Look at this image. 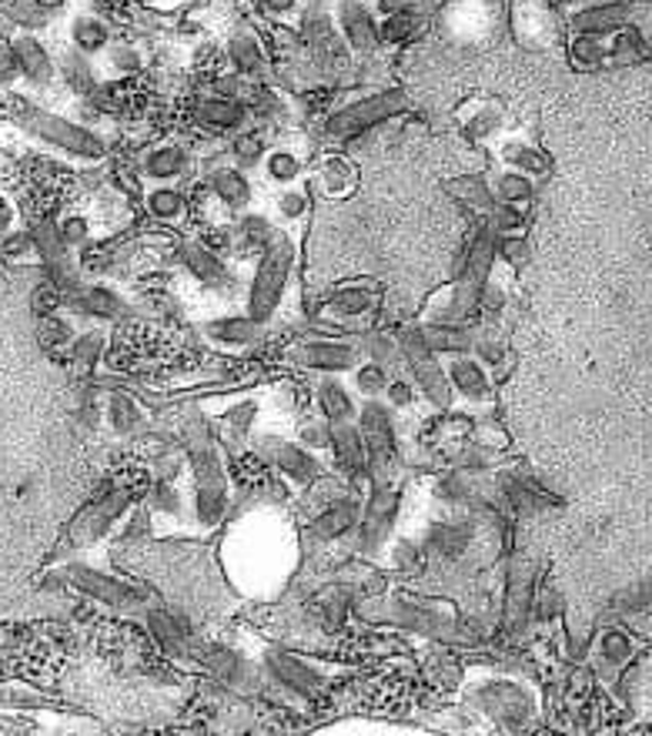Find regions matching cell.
Wrapping results in <instances>:
<instances>
[{
	"mask_svg": "<svg viewBox=\"0 0 652 736\" xmlns=\"http://www.w3.org/2000/svg\"><path fill=\"white\" fill-rule=\"evenodd\" d=\"M0 255H4L8 262H27V259H34V255H37L34 238H31L27 231H11V234H4V238H0Z\"/></svg>",
	"mask_w": 652,
	"mask_h": 736,
	"instance_id": "49",
	"label": "cell"
},
{
	"mask_svg": "<svg viewBox=\"0 0 652 736\" xmlns=\"http://www.w3.org/2000/svg\"><path fill=\"white\" fill-rule=\"evenodd\" d=\"M11 47L18 57V74L27 80L31 88H51L57 77V61L47 51V44L34 34V31H14L11 34Z\"/></svg>",
	"mask_w": 652,
	"mask_h": 736,
	"instance_id": "7",
	"label": "cell"
},
{
	"mask_svg": "<svg viewBox=\"0 0 652 736\" xmlns=\"http://www.w3.org/2000/svg\"><path fill=\"white\" fill-rule=\"evenodd\" d=\"M358 429H362V439H365V462H368V472L378 479V472L391 462V452H395L388 408H385L382 402H365V405H362V416H358Z\"/></svg>",
	"mask_w": 652,
	"mask_h": 736,
	"instance_id": "8",
	"label": "cell"
},
{
	"mask_svg": "<svg viewBox=\"0 0 652 736\" xmlns=\"http://www.w3.org/2000/svg\"><path fill=\"white\" fill-rule=\"evenodd\" d=\"M195 121L201 131H211V134H237L252 124V111L244 101L237 98H228V95H211V98H201L198 108H195Z\"/></svg>",
	"mask_w": 652,
	"mask_h": 736,
	"instance_id": "9",
	"label": "cell"
},
{
	"mask_svg": "<svg viewBox=\"0 0 652 736\" xmlns=\"http://www.w3.org/2000/svg\"><path fill=\"white\" fill-rule=\"evenodd\" d=\"M629 14V4H622V0H616V4H599V8H589V11H579L573 18V28L579 34H603V31H612L626 21Z\"/></svg>",
	"mask_w": 652,
	"mask_h": 736,
	"instance_id": "33",
	"label": "cell"
},
{
	"mask_svg": "<svg viewBox=\"0 0 652 736\" xmlns=\"http://www.w3.org/2000/svg\"><path fill=\"white\" fill-rule=\"evenodd\" d=\"M493 191H496V201L522 208V205L532 198V182H529L522 172H506V175H499V178H496Z\"/></svg>",
	"mask_w": 652,
	"mask_h": 736,
	"instance_id": "42",
	"label": "cell"
},
{
	"mask_svg": "<svg viewBox=\"0 0 652 736\" xmlns=\"http://www.w3.org/2000/svg\"><path fill=\"white\" fill-rule=\"evenodd\" d=\"M67 4V0H34V8H41L44 14H54V11H60Z\"/></svg>",
	"mask_w": 652,
	"mask_h": 736,
	"instance_id": "58",
	"label": "cell"
},
{
	"mask_svg": "<svg viewBox=\"0 0 652 736\" xmlns=\"http://www.w3.org/2000/svg\"><path fill=\"white\" fill-rule=\"evenodd\" d=\"M268 154V141L258 128H244L231 138V157L237 161L241 168H255L262 165Z\"/></svg>",
	"mask_w": 652,
	"mask_h": 736,
	"instance_id": "36",
	"label": "cell"
},
{
	"mask_svg": "<svg viewBox=\"0 0 652 736\" xmlns=\"http://www.w3.org/2000/svg\"><path fill=\"white\" fill-rule=\"evenodd\" d=\"M385 402L391 405V408H412L416 405V385L405 378V375H395V378H388V385H385Z\"/></svg>",
	"mask_w": 652,
	"mask_h": 736,
	"instance_id": "51",
	"label": "cell"
},
{
	"mask_svg": "<svg viewBox=\"0 0 652 736\" xmlns=\"http://www.w3.org/2000/svg\"><path fill=\"white\" fill-rule=\"evenodd\" d=\"M224 54H228L231 70L241 74V77H258L265 70V64H268V51H265L262 37L252 31V24H237L228 34Z\"/></svg>",
	"mask_w": 652,
	"mask_h": 736,
	"instance_id": "12",
	"label": "cell"
},
{
	"mask_svg": "<svg viewBox=\"0 0 652 736\" xmlns=\"http://www.w3.org/2000/svg\"><path fill=\"white\" fill-rule=\"evenodd\" d=\"M314 188L324 198H345L355 188V168H352V161L342 157V154L321 157V165L314 168Z\"/></svg>",
	"mask_w": 652,
	"mask_h": 736,
	"instance_id": "25",
	"label": "cell"
},
{
	"mask_svg": "<svg viewBox=\"0 0 652 736\" xmlns=\"http://www.w3.org/2000/svg\"><path fill=\"white\" fill-rule=\"evenodd\" d=\"M445 375L455 395H462L465 402H485L488 398V372L478 359L472 355H449L445 362Z\"/></svg>",
	"mask_w": 652,
	"mask_h": 736,
	"instance_id": "17",
	"label": "cell"
},
{
	"mask_svg": "<svg viewBox=\"0 0 652 736\" xmlns=\"http://www.w3.org/2000/svg\"><path fill=\"white\" fill-rule=\"evenodd\" d=\"M57 231H60V241L67 244L70 252L95 244V221L88 215H64V218H57Z\"/></svg>",
	"mask_w": 652,
	"mask_h": 736,
	"instance_id": "40",
	"label": "cell"
},
{
	"mask_svg": "<svg viewBox=\"0 0 652 736\" xmlns=\"http://www.w3.org/2000/svg\"><path fill=\"white\" fill-rule=\"evenodd\" d=\"M265 663H268V673H272L281 686H288V690H295V693H301V696H308V693H314V690L321 686V673H318L314 667H308L305 660L291 657V652L268 649V652H265Z\"/></svg>",
	"mask_w": 652,
	"mask_h": 736,
	"instance_id": "15",
	"label": "cell"
},
{
	"mask_svg": "<svg viewBox=\"0 0 652 736\" xmlns=\"http://www.w3.org/2000/svg\"><path fill=\"white\" fill-rule=\"evenodd\" d=\"M295 259H298V249L285 231H275V238L258 255V265H255V275L248 285V298H244V315L258 321L262 329L278 315V308L285 301L291 272H295Z\"/></svg>",
	"mask_w": 652,
	"mask_h": 736,
	"instance_id": "1",
	"label": "cell"
},
{
	"mask_svg": "<svg viewBox=\"0 0 652 736\" xmlns=\"http://www.w3.org/2000/svg\"><path fill=\"white\" fill-rule=\"evenodd\" d=\"M154 499H157V509H168V513H178V509H181L178 493H175V485H172V482H157Z\"/></svg>",
	"mask_w": 652,
	"mask_h": 736,
	"instance_id": "56",
	"label": "cell"
},
{
	"mask_svg": "<svg viewBox=\"0 0 652 736\" xmlns=\"http://www.w3.org/2000/svg\"><path fill=\"white\" fill-rule=\"evenodd\" d=\"M128 503H131V496L124 493V488H118V493L108 496L101 506L88 509L85 516H77V523H74V542H95V539H101L108 532V526L128 509Z\"/></svg>",
	"mask_w": 652,
	"mask_h": 736,
	"instance_id": "21",
	"label": "cell"
},
{
	"mask_svg": "<svg viewBox=\"0 0 652 736\" xmlns=\"http://www.w3.org/2000/svg\"><path fill=\"white\" fill-rule=\"evenodd\" d=\"M298 4H301V0H262V11H265L272 21H281V18H288V14H295Z\"/></svg>",
	"mask_w": 652,
	"mask_h": 736,
	"instance_id": "57",
	"label": "cell"
},
{
	"mask_svg": "<svg viewBox=\"0 0 652 736\" xmlns=\"http://www.w3.org/2000/svg\"><path fill=\"white\" fill-rule=\"evenodd\" d=\"M205 663L221 677V680H237L241 677V660L234 657L231 649H224V646H211L208 652H205Z\"/></svg>",
	"mask_w": 652,
	"mask_h": 736,
	"instance_id": "50",
	"label": "cell"
},
{
	"mask_svg": "<svg viewBox=\"0 0 652 736\" xmlns=\"http://www.w3.org/2000/svg\"><path fill=\"white\" fill-rule=\"evenodd\" d=\"M70 576H74V583H77L80 590H85V593H91V596H98V600H104V603H111V606H131V603H137V593H134V590H128V586L118 583V580L101 576V572H95V569L70 565Z\"/></svg>",
	"mask_w": 652,
	"mask_h": 736,
	"instance_id": "26",
	"label": "cell"
},
{
	"mask_svg": "<svg viewBox=\"0 0 652 736\" xmlns=\"http://www.w3.org/2000/svg\"><path fill=\"white\" fill-rule=\"evenodd\" d=\"M496 128H499V114H496V111H488V108H482V111L475 114V121H468V131H472L475 138H493Z\"/></svg>",
	"mask_w": 652,
	"mask_h": 736,
	"instance_id": "54",
	"label": "cell"
},
{
	"mask_svg": "<svg viewBox=\"0 0 652 736\" xmlns=\"http://www.w3.org/2000/svg\"><path fill=\"white\" fill-rule=\"evenodd\" d=\"M258 329H262V325L252 321L248 315H221V318L205 321L208 342L224 345V349H248V345H255L258 342Z\"/></svg>",
	"mask_w": 652,
	"mask_h": 736,
	"instance_id": "20",
	"label": "cell"
},
{
	"mask_svg": "<svg viewBox=\"0 0 652 736\" xmlns=\"http://www.w3.org/2000/svg\"><path fill=\"white\" fill-rule=\"evenodd\" d=\"M429 539H432V546L442 556L458 559L468 549V542H472V526L468 523H435L432 532H429Z\"/></svg>",
	"mask_w": 652,
	"mask_h": 736,
	"instance_id": "37",
	"label": "cell"
},
{
	"mask_svg": "<svg viewBox=\"0 0 652 736\" xmlns=\"http://www.w3.org/2000/svg\"><path fill=\"white\" fill-rule=\"evenodd\" d=\"M311 211V198H308V188H298V185H288L275 195V215L281 221H301L305 215Z\"/></svg>",
	"mask_w": 652,
	"mask_h": 736,
	"instance_id": "43",
	"label": "cell"
},
{
	"mask_svg": "<svg viewBox=\"0 0 652 736\" xmlns=\"http://www.w3.org/2000/svg\"><path fill=\"white\" fill-rule=\"evenodd\" d=\"M14 77H18V57H14L11 37L0 34V85H11Z\"/></svg>",
	"mask_w": 652,
	"mask_h": 736,
	"instance_id": "53",
	"label": "cell"
},
{
	"mask_svg": "<svg viewBox=\"0 0 652 736\" xmlns=\"http://www.w3.org/2000/svg\"><path fill=\"white\" fill-rule=\"evenodd\" d=\"M398 345H401V359L409 365V372L416 375V385L426 392V398L439 408H445L452 402V385H449V375H445V365L439 362V355L419 339L416 329H405L398 336Z\"/></svg>",
	"mask_w": 652,
	"mask_h": 736,
	"instance_id": "4",
	"label": "cell"
},
{
	"mask_svg": "<svg viewBox=\"0 0 652 736\" xmlns=\"http://www.w3.org/2000/svg\"><path fill=\"white\" fill-rule=\"evenodd\" d=\"M352 378H355V388H358L365 398H378V395L385 392V385H388L391 375H388V369H382L378 362L368 359V362H358V365H355V375H352Z\"/></svg>",
	"mask_w": 652,
	"mask_h": 736,
	"instance_id": "45",
	"label": "cell"
},
{
	"mask_svg": "<svg viewBox=\"0 0 652 736\" xmlns=\"http://www.w3.org/2000/svg\"><path fill=\"white\" fill-rule=\"evenodd\" d=\"M108 426L121 436H128L141 426V408L134 405V398H128L121 392H114L108 398Z\"/></svg>",
	"mask_w": 652,
	"mask_h": 736,
	"instance_id": "41",
	"label": "cell"
},
{
	"mask_svg": "<svg viewBox=\"0 0 652 736\" xmlns=\"http://www.w3.org/2000/svg\"><path fill=\"white\" fill-rule=\"evenodd\" d=\"M416 332L435 355H468L472 345H475V329H472V325L422 321V325H416Z\"/></svg>",
	"mask_w": 652,
	"mask_h": 736,
	"instance_id": "14",
	"label": "cell"
},
{
	"mask_svg": "<svg viewBox=\"0 0 652 736\" xmlns=\"http://www.w3.org/2000/svg\"><path fill=\"white\" fill-rule=\"evenodd\" d=\"M144 211L161 224H181L188 215V195L178 185H151L144 191Z\"/></svg>",
	"mask_w": 652,
	"mask_h": 736,
	"instance_id": "22",
	"label": "cell"
},
{
	"mask_svg": "<svg viewBox=\"0 0 652 736\" xmlns=\"http://www.w3.org/2000/svg\"><path fill=\"white\" fill-rule=\"evenodd\" d=\"M335 24H339V34H342V41L352 54H358V57L378 54V47H382L378 21L368 11V4H362V0H342V4L335 8Z\"/></svg>",
	"mask_w": 652,
	"mask_h": 736,
	"instance_id": "6",
	"label": "cell"
},
{
	"mask_svg": "<svg viewBox=\"0 0 652 736\" xmlns=\"http://www.w3.org/2000/svg\"><path fill=\"white\" fill-rule=\"evenodd\" d=\"M409 111V95L398 91V88H388V91H375V95H365L358 101H349L342 108H335L329 118L321 124V134L329 141H352V138H362L368 131H375L378 124L398 118Z\"/></svg>",
	"mask_w": 652,
	"mask_h": 736,
	"instance_id": "3",
	"label": "cell"
},
{
	"mask_svg": "<svg viewBox=\"0 0 652 736\" xmlns=\"http://www.w3.org/2000/svg\"><path fill=\"white\" fill-rule=\"evenodd\" d=\"M324 4H329V0H324ZM335 4H342V0H335Z\"/></svg>",
	"mask_w": 652,
	"mask_h": 736,
	"instance_id": "59",
	"label": "cell"
},
{
	"mask_svg": "<svg viewBox=\"0 0 652 736\" xmlns=\"http://www.w3.org/2000/svg\"><path fill=\"white\" fill-rule=\"evenodd\" d=\"M449 195H452V198H455L462 208L475 211L478 218H488V215H493V208L499 205V201H496L493 185H488L485 178H478V175H462V178H452V182H449Z\"/></svg>",
	"mask_w": 652,
	"mask_h": 736,
	"instance_id": "27",
	"label": "cell"
},
{
	"mask_svg": "<svg viewBox=\"0 0 652 736\" xmlns=\"http://www.w3.org/2000/svg\"><path fill=\"white\" fill-rule=\"evenodd\" d=\"M422 28V18L419 11H395V14H385L378 21V41L382 47H398V44H409Z\"/></svg>",
	"mask_w": 652,
	"mask_h": 736,
	"instance_id": "34",
	"label": "cell"
},
{
	"mask_svg": "<svg viewBox=\"0 0 652 736\" xmlns=\"http://www.w3.org/2000/svg\"><path fill=\"white\" fill-rule=\"evenodd\" d=\"M329 449H332L339 469H345V472H352V475L368 469V462H365V439H362V429H355L352 422H335V426H332Z\"/></svg>",
	"mask_w": 652,
	"mask_h": 736,
	"instance_id": "23",
	"label": "cell"
},
{
	"mask_svg": "<svg viewBox=\"0 0 652 736\" xmlns=\"http://www.w3.org/2000/svg\"><path fill=\"white\" fill-rule=\"evenodd\" d=\"M11 118L24 134H34V138L47 141L51 147H60L64 154H74L80 161H101L108 154L104 138H98L91 128L77 124L70 118H60V114H51L37 105L11 101Z\"/></svg>",
	"mask_w": 652,
	"mask_h": 736,
	"instance_id": "2",
	"label": "cell"
},
{
	"mask_svg": "<svg viewBox=\"0 0 652 736\" xmlns=\"http://www.w3.org/2000/svg\"><path fill=\"white\" fill-rule=\"evenodd\" d=\"M77 301H80V308H85L91 318H101V321H118V318H124V315L131 311L128 298H124L121 292L108 288V285H91V288H85Z\"/></svg>",
	"mask_w": 652,
	"mask_h": 736,
	"instance_id": "31",
	"label": "cell"
},
{
	"mask_svg": "<svg viewBox=\"0 0 652 736\" xmlns=\"http://www.w3.org/2000/svg\"><path fill=\"white\" fill-rule=\"evenodd\" d=\"M224 509H228V493L224 485H198L195 493V519L211 529L224 519Z\"/></svg>",
	"mask_w": 652,
	"mask_h": 736,
	"instance_id": "38",
	"label": "cell"
},
{
	"mask_svg": "<svg viewBox=\"0 0 652 736\" xmlns=\"http://www.w3.org/2000/svg\"><path fill=\"white\" fill-rule=\"evenodd\" d=\"M502 157H506V165H512V172H535V175H542L545 172V154H539L535 147H526V144H509L506 151H502Z\"/></svg>",
	"mask_w": 652,
	"mask_h": 736,
	"instance_id": "46",
	"label": "cell"
},
{
	"mask_svg": "<svg viewBox=\"0 0 652 736\" xmlns=\"http://www.w3.org/2000/svg\"><path fill=\"white\" fill-rule=\"evenodd\" d=\"M372 362H378L382 369H395V365H401L405 359H401V345H398V339H391V336H382V332H372L368 339H365V349H362Z\"/></svg>",
	"mask_w": 652,
	"mask_h": 736,
	"instance_id": "44",
	"label": "cell"
},
{
	"mask_svg": "<svg viewBox=\"0 0 652 736\" xmlns=\"http://www.w3.org/2000/svg\"><path fill=\"white\" fill-rule=\"evenodd\" d=\"M314 398H318V408H321L324 422H332V426L335 422H352V416H355V398H352V392L339 378L318 382Z\"/></svg>",
	"mask_w": 652,
	"mask_h": 736,
	"instance_id": "29",
	"label": "cell"
},
{
	"mask_svg": "<svg viewBox=\"0 0 652 736\" xmlns=\"http://www.w3.org/2000/svg\"><path fill=\"white\" fill-rule=\"evenodd\" d=\"M295 359L301 362V369L339 375V372H355V365L362 362V345L349 339H308L295 349Z\"/></svg>",
	"mask_w": 652,
	"mask_h": 736,
	"instance_id": "5",
	"label": "cell"
},
{
	"mask_svg": "<svg viewBox=\"0 0 652 736\" xmlns=\"http://www.w3.org/2000/svg\"><path fill=\"white\" fill-rule=\"evenodd\" d=\"M275 221L268 218V215H258V211H248V215H241L237 218V228H234V238L244 244V249H252V252H262L265 244L275 238Z\"/></svg>",
	"mask_w": 652,
	"mask_h": 736,
	"instance_id": "35",
	"label": "cell"
},
{
	"mask_svg": "<svg viewBox=\"0 0 652 736\" xmlns=\"http://www.w3.org/2000/svg\"><path fill=\"white\" fill-rule=\"evenodd\" d=\"M147 629L157 639V646L168 652V657H185V652H188V623L178 613L151 609L147 613Z\"/></svg>",
	"mask_w": 652,
	"mask_h": 736,
	"instance_id": "24",
	"label": "cell"
},
{
	"mask_svg": "<svg viewBox=\"0 0 652 736\" xmlns=\"http://www.w3.org/2000/svg\"><path fill=\"white\" fill-rule=\"evenodd\" d=\"M70 352L74 359L85 365V369H95V362L104 355V332H85L70 342Z\"/></svg>",
	"mask_w": 652,
	"mask_h": 736,
	"instance_id": "48",
	"label": "cell"
},
{
	"mask_svg": "<svg viewBox=\"0 0 652 736\" xmlns=\"http://www.w3.org/2000/svg\"><path fill=\"white\" fill-rule=\"evenodd\" d=\"M391 562H395L398 569H405V572H416V569H419V562H422V552H419L412 542H398V549H395Z\"/></svg>",
	"mask_w": 652,
	"mask_h": 736,
	"instance_id": "55",
	"label": "cell"
},
{
	"mask_svg": "<svg viewBox=\"0 0 652 736\" xmlns=\"http://www.w3.org/2000/svg\"><path fill=\"white\" fill-rule=\"evenodd\" d=\"M375 305H378L375 288L365 285V282H352V285H342L329 295L324 311H329L332 318H339V325H342V321H358V318L372 315Z\"/></svg>",
	"mask_w": 652,
	"mask_h": 736,
	"instance_id": "19",
	"label": "cell"
},
{
	"mask_svg": "<svg viewBox=\"0 0 652 736\" xmlns=\"http://www.w3.org/2000/svg\"><path fill=\"white\" fill-rule=\"evenodd\" d=\"M573 61H576L579 67H596V64H603V44L596 41V34H579V37L573 41Z\"/></svg>",
	"mask_w": 652,
	"mask_h": 736,
	"instance_id": "52",
	"label": "cell"
},
{
	"mask_svg": "<svg viewBox=\"0 0 652 736\" xmlns=\"http://www.w3.org/2000/svg\"><path fill=\"white\" fill-rule=\"evenodd\" d=\"M178 259H181V268H185L195 282H201V285H221V282L228 278V265H224V259H221L218 252H211L201 238H188V241H181Z\"/></svg>",
	"mask_w": 652,
	"mask_h": 736,
	"instance_id": "16",
	"label": "cell"
},
{
	"mask_svg": "<svg viewBox=\"0 0 652 736\" xmlns=\"http://www.w3.org/2000/svg\"><path fill=\"white\" fill-rule=\"evenodd\" d=\"M526 600H529L526 572H522V565H516V569H512V580H509V603H506V619H509L512 626L522 623V616H526Z\"/></svg>",
	"mask_w": 652,
	"mask_h": 736,
	"instance_id": "47",
	"label": "cell"
},
{
	"mask_svg": "<svg viewBox=\"0 0 652 736\" xmlns=\"http://www.w3.org/2000/svg\"><path fill=\"white\" fill-rule=\"evenodd\" d=\"M67 34H70V44L74 51L88 54V57H101L111 44H114V34H111V24L104 18H98L95 11H77L70 14L67 21Z\"/></svg>",
	"mask_w": 652,
	"mask_h": 736,
	"instance_id": "13",
	"label": "cell"
},
{
	"mask_svg": "<svg viewBox=\"0 0 652 736\" xmlns=\"http://www.w3.org/2000/svg\"><path fill=\"white\" fill-rule=\"evenodd\" d=\"M191 168V154L178 141H161L141 157V175L151 185H178Z\"/></svg>",
	"mask_w": 652,
	"mask_h": 736,
	"instance_id": "10",
	"label": "cell"
},
{
	"mask_svg": "<svg viewBox=\"0 0 652 736\" xmlns=\"http://www.w3.org/2000/svg\"><path fill=\"white\" fill-rule=\"evenodd\" d=\"M398 509V496L391 488H375L372 493V503L368 509L362 513V532H365V546H375L378 539H385L388 532V523Z\"/></svg>",
	"mask_w": 652,
	"mask_h": 736,
	"instance_id": "30",
	"label": "cell"
},
{
	"mask_svg": "<svg viewBox=\"0 0 652 736\" xmlns=\"http://www.w3.org/2000/svg\"><path fill=\"white\" fill-rule=\"evenodd\" d=\"M262 172H265L268 185L288 188V185H298V178L305 172V157L288 147H268V154L262 161Z\"/></svg>",
	"mask_w": 652,
	"mask_h": 736,
	"instance_id": "32",
	"label": "cell"
},
{
	"mask_svg": "<svg viewBox=\"0 0 652 736\" xmlns=\"http://www.w3.org/2000/svg\"><path fill=\"white\" fill-rule=\"evenodd\" d=\"M362 503L358 499H352V496H345V499H335V503H329L321 513H318V519L311 523V532L321 539V542H335V539H342V536H349L358 523H362Z\"/></svg>",
	"mask_w": 652,
	"mask_h": 736,
	"instance_id": "18",
	"label": "cell"
},
{
	"mask_svg": "<svg viewBox=\"0 0 652 736\" xmlns=\"http://www.w3.org/2000/svg\"><path fill=\"white\" fill-rule=\"evenodd\" d=\"M205 188H208V195L228 211V215H237V211H244L252 201H255V185H252V178L244 175L241 168H234V165H214L211 168V175H208V182H205Z\"/></svg>",
	"mask_w": 652,
	"mask_h": 736,
	"instance_id": "11",
	"label": "cell"
},
{
	"mask_svg": "<svg viewBox=\"0 0 652 736\" xmlns=\"http://www.w3.org/2000/svg\"><path fill=\"white\" fill-rule=\"evenodd\" d=\"M101 61H104L108 70L118 74L121 80L137 77V74L144 70V54H141V47H134V44H118V41H114V44L101 54Z\"/></svg>",
	"mask_w": 652,
	"mask_h": 736,
	"instance_id": "39",
	"label": "cell"
},
{
	"mask_svg": "<svg viewBox=\"0 0 652 736\" xmlns=\"http://www.w3.org/2000/svg\"><path fill=\"white\" fill-rule=\"evenodd\" d=\"M268 449H272V459L278 462V469L291 479V482H311L314 475H318V459L308 452V449H301V446H291V442H275V439H268Z\"/></svg>",
	"mask_w": 652,
	"mask_h": 736,
	"instance_id": "28",
	"label": "cell"
}]
</instances>
